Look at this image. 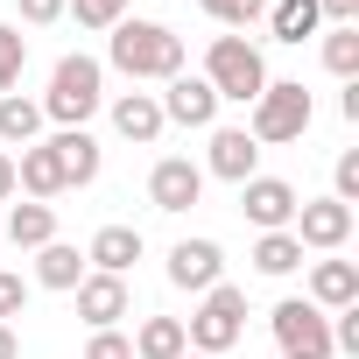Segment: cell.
Returning <instances> with one entry per match:
<instances>
[{"label": "cell", "instance_id": "obj_1", "mask_svg": "<svg viewBox=\"0 0 359 359\" xmlns=\"http://www.w3.org/2000/svg\"><path fill=\"white\" fill-rule=\"evenodd\" d=\"M106 36H113V43H106V64H113L120 78H134V85H169L176 71H184V36H176L169 22L127 15V22H113Z\"/></svg>", "mask_w": 359, "mask_h": 359}, {"label": "cell", "instance_id": "obj_2", "mask_svg": "<svg viewBox=\"0 0 359 359\" xmlns=\"http://www.w3.org/2000/svg\"><path fill=\"white\" fill-rule=\"evenodd\" d=\"M36 106H43V120H57V127H85V120L106 106V64H99V57H85V50L57 57L50 92H43Z\"/></svg>", "mask_w": 359, "mask_h": 359}, {"label": "cell", "instance_id": "obj_3", "mask_svg": "<svg viewBox=\"0 0 359 359\" xmlns=\"http://www.w3.org/2000/svg\"><path fill=\"white\" fill-rule=\"evenodd\" d=\"M212 92H219V106L233 99V106H254L261 92H268V57L247 43V36H212V50H205V71H198Z\"/></svg>", "mask_w": 359, "mask_h": 359}, {"label": "cell", "instance_id": "obj_4", "mask_svg": "<svg viewBox=\"0 0 359 359\" xmlns=\"http://www.w3.org/2000/svg\"><path fill=\"white\" fill-rule=\"evenodd\" d=\"M184 338H191V352H212V359H226V352L247 338V289H233V282H212V289L198 296V310H191Z\"/></svg>", "mask_w": 359, "mask_h": 359}, {"label": "cell", "instance_id": "obj_5", "mask_svg": "<svg viewBox=\"0 0 359 359\" xmlns=\"http://www.w3.org/2000/svg\"><path fill=\"white\" fill-rule=\"evenodd\" d=\"M310 92L296 85V78H268V92L247 106V134L261 141V148H282V141H303L310 134Z\"/></svg>", "mask_w": 359, "mask_h": 359}, {"label": "cell", "instance_id": "obj_6", "mask_svg": "<svg viewBox=\"0 0 359 359\" xmlns=\"http://www.w3.org/2000/svg\"><path fill=\"white\" fill-rule=\"evenodd\" d=\"M268 331H275L282 359H338V352H331V317H324L310 296H282V303L268 310Z\"/></svg>", "mask_w": 359, "mask_h": 359}, {"label": "cell", "instance_id": "obj_7", "mask_svg": "<svg viewBox=\"0 0 359 359\" xmlns=\"http://www.w3.org/2000/svg\"><path fill=\"white\" fill-rule=\"evenodd\" d=\"M289 233H296L303 254H338V247L352 240V205H338V198H303Z\"/></svg>", "mask_w": 359, "mask_h": 359}, {"label": "cell", "instance_id": "obj_8", "mask_svg": "<svg viewBox=\"0 0 359 359\" xmlns=\"http://www.w3.org/2000/svg\"><path fill=\"white\" fill-rule=\"evenodd\" d=\"M198 198H205V169H198L191 155H162V162L148 169V205H155V212L176 219V212H191Z\"/></svg>", "mask_w": 359, "mask_h": 359}, {"label": "cell", "instance_id": "obj_9", "mask_svg": "<svg viewBox=\"0 0 359 359\" xmlns=\"http://www.w3.org/2000/svg\"><path fill=\"white\" fill-rule=\"evenodd\" d=\"M296 184H289V176H247V184H240V212L261 226V233H289L296 226Z\"/></svg>", "mask_w": 359, "mask_h": 359}, {"label": "cell", "instance_id": "obj_10", "mask_svg": "<svg viewBox=\"0 0 359 359\" xmlns=\"http://www.w3.org/2000/svg\"><path fill=\"white\" fill-rule=\"evenodd\" d=\"M155 106H162L169 127H219V92H212L205 78H191V71H176Z\"/></svg>", "mask_w": 359, "mask_h": 359}, {"label": "cell", "instance_id": "obj_11", "mask_svg": "<svg viewBox=\"0 0 359 359\" xmlns=\"http://www.w3.org/2000/svg\"><path fill=\"white\" fill-rule=\"evenodd\" d=\"M169 282L191 289V296H205L212 282H226V247L219 240H176L169 247Z\"/></svg>", "mask_w": 359, "mask_h": 359}, {"label": "cell", "instance_id": "obj_12", "mask_svg": "<svg viewBox=\"0 0 359 359\" xmlns=\"http://www.w3.org/2000/svg\"><path fill=\"white\" fill-rule=\"evenodd\" d=\"M261 162V141L247 134V127H212V148H205V176H226V184H247V176H261L254 169Z\"/></svg>", "mask_w": 359, "mask_h": 359}, {"label": "cell", "instance_id": "obj_13", "mask_svg": "<svg viewBox=\"0 0 359 359\" xmlns=\"http://www.w3.org/2000/svg\"><path fill=\"white\" fill-rule=\"evenodd\" d=\"M71 296H78V317H85L92 331H113V324L134 310V296H127V275H85Z\"/></svg>", "mask_w": 359, "mask_h": 359}, {"label": "cell", "instance_id": "obj_14", "mask_svg": "<svg viewBox=\"0 0 359 359\" xmlns=\"http://www.w3.org/2000/svg\"><path fill=\"white\" fill-rule=\"evenodd\" d=\"M15 191H29L36 205L64 198V162H57V148H50V141H29V148L15 155Z\"/></svg>", "mask_w": 359, "mask_h": 359}, {"label": "cell", "instance_id": "obj_15", "mask_svg": "<svg viewBox=\"0 0 359 359\" xmlns=\"http://www.w3.org/2000/svg\"><path fill=\"white\" fill-rule=\"evenodd\" d=\"M162 127H169V120H162L155 92H120V99H113V134H120V141L155 148V141H162Z\"/></svg>", "mask_w": 359, "mask_h": 359}, {"label": "cell", "instance_id": "obj_16", "mask_svg": "<svg viewBox=\"0 0 359 359\" xmlns=\"http://www.w3.org/2000/svg\"><path fill=\"white\" fill-rule=\"evenodd\" d=\"M141 247H148L141 226H99L92 247H85V268H92V275H127V268L141 261Z\"/></svg>", "mask_w": 359, "mask_h": 359}, {"label": "cell", "instance_id": "obj_17", "mask_svg": "<svg viewBox=\"0 0 359 359\" xmlns=\"http://www.w3.org/2000/svg\"><path fill=\"white\" fill-rule=\"evenodd\" d=\"M310 303H317L324 317H331V310H352V303H359V268L338 261V254L310 261Z\"/></svg>", "mask_w": 359, "mask_h": 359}, {"label": "cell", "instance_id": "obj_18", "mask_svg": "<svg viewBox=\"0 0 359 359\" xmlns=\"http://www.w3.org/2000/svg\"><path fill=\"white\" fill-rule=\"evenodd\" d=\"M50 148H57V162H64V191H85L92 176H99V162H106V155H99V141H92L85 127H57V134H50Z\"/></svg>", "mask_w": 359, "mask_h": 359}, {"label": "cell", "instance_id": "obj_19", "mask_svg": "<svg viewBox=\"0 0 359 359\" xmlns=\"http://www.w3.org/2000/svg\"><path fill=\"white\" fill-rule=\"evenodd\" d=\"M92 268H85V254L71 247V240H50V247H36V289H78Z\"/></svg>", "mask_w": 359, "mask_h": 359}, {"label": "cell", "instance_id": "obj_20", "mask_svg": "<svg viewBox=\"0 0 359 359\" xmlns=\"http://www.w3.org/2000/svg\"><path fill=\"white\" fill-rule=\"evenodd\" d=\"M191 338H184V317H141L134 331V359H184Z\"/></svg>", "mask_w": 359, "mask_h": 359}, {"label": "cell", "instance_id": "obj_21", "mask_svg": "<svg viewBox=\"0 0 359 359\" xmlns=\"http://www.w3.org/2000/svg\"><path fill=\"white\" fill-rule=\"evenodd\" d=\"M8 240H15L22 254L50 247V240H57V205H36V198H29V205H15V212H8Z\"/></svg>", "mask_w": 359, "mask_h": 359}, {"label": "cell", "instance_id": "obj_22", "mask_svg": "<svg viewBox=\"0 0 359 359\" xmlns=\"http://www.w3.org/2000/svg\"><path fill=\"white\" fill-rule=\"evenodd\" d=\"M36 134H43V106L22 99V92H0V141H8V148H29Z\"/></svg>", "mask_w": 359, "mask_h": 359}, {"label": "cell", "instance_id": "obj_23", "mask_svg": "<svg viewBox=\"0 0 359 359\" xmlns=\"http://www.w3.org/2000/svg\"><path fill=\"white\" fill-rule=\"evenodd\" d=\"M268 29H275V43H303V36L324 29V8H317V0H275V8H268Z\"/></svg>", "mask_w": 359, "mask_h": 359}, {"label": "cell", "instance_id": "obj_24", "mask_svg": "<svg viewBox=\"0 0 359 359\" xmlns=\"http://www.w3.org/2000/svg\"><path fill=\"white\" fill-rule=\"evenodd\" d=\"M254 268H261V275H296V268H303L296 233H261V240H254Z\"/></svg>", "mask_w": 359, "mask_h": 359}, {"label": "cell", "instance_id": "obj_25", "mask_svg": "<svg viewBox=\"0 0 359 359\" xmlns=\"http://www.w3.org/2000/svg\"><path fill=\"white\" fill-rule=\"evenodd\" d=\"M324 71L331 78H359V22L352 29H324Z\"/></svg>", "mask_w": 359, "mask_h": 359}, {"label": "cell", "instance_id": "obj_26", "mask_svg": "<svg viewBox=\"0 0 359 359\" xmlns=\"http://www.w3.org/2000/svg\"><path fill=\"white\" fill-rule=\"evenodd\" d=\"M198 8H205L219 29H233V36H240V29H254V22L268 15V0H198Z\"/></svg>", "mask_w": 359, "mask_h": 359}, {"label": "cell", "instance_id": "obj_27", "mask_svg": "<svg viewBox=\"0 0 359 359\" xmlns=\"http://www.w3.org/2000/svg\"><path fill=\"white\" fill-rule=\"evenodd\" d=\"M22 71H29V36L0 22V92H15V85H22Z\"/></svg>", "mask_w": 359, "mask_h": 359}, {"label": "cell", "instance_id": "obj_28", "mask_svg": "<svg viewBox=\"0 0 359 359\" xmlns=\"http://www.w3.org/2000/svg\"><path fill=\"white\" fill-rule=\"evenodd\" d=\"M127 8L134 0H64V15H78V29H113L127 22Z\"/></svg>", "mask_w": 359, "mask_h": 359}, {"label": "cell", "instance_id": "obj_29", "mask_svg": "<svg viewBox=\"0 0 359 359\" xmlns=\"http://www.w3.org/2000/svg\"><path fill=\"white\" fill-rule=\"evenodd\" d=\"M331 198H338V205H359V148H345V155L331 162Z\"/></svg>", "mask_w": 359, "mask_h": 359}, {"label": "cell", "instance_id": "obj_30", "mask_svg": "<svg viewBox=\"0 0 359 359\" xmlns=\"http://www.w3.org/2000/svg\"><path fill=\"white\" fill-rule=\"evenodd\" d=\"M331 352H352L359 359V303L352 310H331Z\"/></svg>", "mask_w": 359, "mask_h": 359}, {"label": "cell", "instance_id": "obj_31", "mask_svg": "<svg viewBox=\"0 0 359 359\" xmlns=\"http://www.w3.org/2000/svg\"><path fill=\"white\" fill-rule=\"evenodd\" d=\"M22 310H29V282L0 268V324H8V317H22Z\"/></svg>", "mask_w": 359, "mask_h": 359}, {"label": "cell", "instance_id": "obj_32", "mask_svg": "<svg viewBox=\"0 0 359 359\" xmlns=\"http://www.w3.org/2000/svg\"><path fill=\"white\" fill-rule=\"evenodd\" d=\"M85 359H134V338H120V331H92Z\"/></svg>", "mask_w": 359, "mask_h": 359}, {"label": "cell", "instance_id": "obj_33", "mask_svg": "<svg viewBox=\"0 0 359 359\" xmlns=\"http://www.w3.org/2000/svg\"><path fill=\"white\" fill-rule=\"evenodd\" d=\"M15 15L29 29H50V22H64V0H15Z\"/></svg>", "mask_w": 359, "mask_h": 359}, {"label": "cell", "instance_id": "obj_34", "mask_svg": "<svg viewBox=\"0 0 359 359\" xmlns=\"http://www.w3.org/2000/svg\"><path fill=\"white\" fill-rule=\"evenodd\" d=\"M317 8H324L331 29H352V22H359V0H317Z\"/></svg>", "mask_w": 359, "mask_h": 359}, {"label": "cell", "instance_id": "obj_35", "mask_svg": "<svg viewBox=\"0 0 359 359\" xmlns=\"http://www.w3.org/2000/svg\"><path fill=\"white\" fill-rule=\"evenodd\" d=\"M8 198H15V155L0 148V205H8Z\"/></svg>", "mask_w": 359, "mask_h": 359}, {"label": "cell", "instance_id": "obj_36", "mask_svg": "<svg viewBox=\"0 0 359 359\" xmlns=\"http://www.w3.org/2000/svg\"><path fill=\"white\" fill-rule=\"evenodd\" d=\"M0 359H22V338H15V324H0Z\"/></svg>", "mask_w": 359, "mask_h": 359}, {"label": "cell", "instance_id": "obj_37", "mask_svg": "<svg viewBox=\"0 0 359 359\" xmlns=\"http://www.w3.org/2000/svg\"><path fill=\"white\" fill-rule=\"evenodd\" d=\"M184 359H212V352H184Z\"/></svg>", "mask_w": 359, "mask_h": 359}]
</instances>
